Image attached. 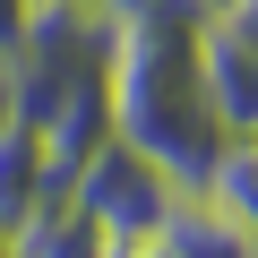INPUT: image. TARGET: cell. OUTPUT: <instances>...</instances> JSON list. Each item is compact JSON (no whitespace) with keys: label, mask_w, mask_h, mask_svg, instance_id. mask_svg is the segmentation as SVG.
Segmentation results:
<instances>
[{"label":"cell","mask_w":258,"mask_h":258,"mask_svg":"<svg viewBox=\"0 0 258 258\" xmlns=\"http://www.w3.org/2000/svg\"><path fill=\"white\" fill-rule=\"evenodd\" d=\"M207 86L232 129H258V0H215L207 9Z\"/></svg>","instance_id":"3"},{"label":"cell","mask_w":258,"mask_h":258,"mask_svg":"<svg viewBox=\"0 0 258 258\" xmlns=\"http://www.w3.org/2000/svg\"><path fill=\"white\" fill-rule=\"evenodd\" d=\"M112 138L198 189L232 138L207 86V0H129L112 35Z\"/></svg>","instance_id":"1"},{"label":"cell","mask_w":258,"mask_h":258,"mask_svg":"<svg viewBox=\"0 0 258 258\" xmlns=\"http://www.w3.org/2000/svg\"><path fill=\"white\" fill-rule=\"evenodd\" d=\"M69 198H78V207H86V215L129 249V241H155V232L181 215V198H189V189H181L164 164H147L129 138H103V147L69 172Z\"/></svg>","instance_id":"2"},{"label":"cell","mask_w":258,"mask_h":258,"mask_svg":"<svg viewBox=\"0 0 258 258\" xmlns=\"http://www.w3.org/2000/svg\"><path fill=\"white\" fill-rule=\"evenodd\" d=\"M198 198L249 241V258H258V129H232L224 138V155H215V172L198 181Z\"/></svg>","instance_id":"5"},{"label":"cell","mask_w":258,"mask_h":258,"mask_svg":"<svg viewBox=\"0 0 258 258\" xmlns=\"http://www.w3.org/2000/svg\"><path fill=\"white\" fill-rule=\"evenodd\" d=\"M207 9H215V0H207Z\"/></svg>","instance_id":"10"},{"label":"cell","mask_w":258,"mask_h":258,"mask_svg":"<svg viewBox=\"0 0 258 258\" xmlns=\"http://www.w3.org/2000/svg\"><path fill=\"white\" fill-rule=\"evenodd\" d=\"M0 258H26V241H18V232H9V224H0Z\"/></svg>","instance_id":"9"},{"label":"cell","mask_w":258,"mask_h":258,"mask_svg":"<svg viewBox=\"0 0 258 258\" xmlns=\"http://www.w3.org/2000/svg\"><path fill=\"white\" fill-rule=\"evenodd\" d=\"M164 241H172V258H249V241H241V232H232L198 189L181 198V215L164 224Z\"/></svg>","instance_id":"7"},{"label":"cell","mask_w":258,"mask_h":258,"mask_svg":"<svg viewBox=\"0 0 258 258\" xmlns=\"http://www.w3.org/2000/svg\"><path fill=\"white\" fill-rule=\"evenodd\" d=\"M112 258H172V241L155 232V241H129V249H112Z\"/></svg>","instance_id":"8"},{"label":"cell","mask_w":258,"mask_h":258,"mask_svg":"<svg viewBox=\"0 0 258 258\" xmlns=\"http://www.w3.org/2000/svg\"><path fill=\"white\" fill-rule=\"evenodd\" d=\"M18 241H26V258H112V249H120V241H112V232H103V224H95L78 198L43 207V215L18 232Z\"/></svg>","instance_id":"6"},{"label":"cell","mask_w":258,"mask_h":258,"mask_svg":"<svg viewBox=\"0 0 258 258\" xmlns=\"http://www.w3.org/2000/svg\"><path fill=\"white\" fill-rule=\"evenodd\" d=\"M69 198V164L52 155V138H43V129L35 120H0V224H9V232H26L43 207H60Z\"/></svg>","instance_id":"4"}]
</instances>
